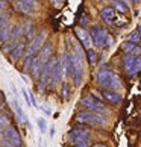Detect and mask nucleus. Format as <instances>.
Returning <instances> with one entry per match:
<instances>
[{"label": "nucleus", "mask_w": 141, "mask_h": 147, "mask_svg": "<svg viewBox=\"0 0 141 147\" xmlns=\"http://www.w3.org/2000/svg\"><path fill=\"white\" fill-rule=\"evenodd\" d=\"M90 144H91V140H79L73 143V147H90Z\"/></svg>", "instance_id": "nucleus-27"}, {"label": "nucleus", "mask_w": 141, "mask_h": 147, "mask_svg": "<svg viewBox=\"0 0 141 147\" xmlns=\"http://www.w3.org/2000/svg\"><path fill=\"white\" fill-rule=\"evenodd\" d=\"M36 124H38V129H40L41 134H46V132H47V121H46L43 117L36 118Z\"/></svg>", "instance_id": "nucleus-23"}, {"label": "nucleus", "mask_w": 141, "mask_h": 147, "mask_svg": "<svg viewBox=\"0 0 141 147\" xmlns=\"http://www.w3.org/2000/svg\"><path fill=\"white\" fill-rule=\"evenodd\" d=\"M86 56H88V61H90V64H96L97 62V53L93 50V47L91 49H86Z\"/></svg>", "instance_id": "nucleus-24"}, {"label": "nucleus", "mask_w": 141, "mask_h": 147, "mask_svg": "<svg viewBox=\"0 0 141 147\" xmlns=\"http://www.w3.org/2000/svg\"><path fill=\"white\" fill-rule=\"evenodd\" d=\"M76 121L79 124H88V126H105L108 123V118L106 115L85 109V111H80L76 115Z\"/></svg>", "instance_id": "nucleus-3"}, {"label": "nucleus", "mask_w": 141, "mask_h": 147, "mask_svg": "<svg viewBox=\"0 0 141 147\" xmlns=\"http://www.w3.org/2000/svg\"><path fill=\"white\" fill-rule=\"evenodd\" d=\"M100 2H105V0H100Z\"/></svg>", "instance_id": "nucleus-42"}, {"label": "nucleus", "mask_w": 141, "mask_h": 147, "mask_svg": "<svg viewBox=\"0 0 141 147\" xmlns=\"http://www.w3.org/2000/svg\"><path fill=\"white\" fill-rule=\"evenodd\" d=\"M137 32H138V35L141 36V23L138 24V28H137Z\"/></svg>", "instance_id": "nucleus-39"}, {"label": "nucleus", "mask_w": 141, "mask_h": 147, "mask_svg": "<svg viewBox=\"0 0 141 147\" xmlns=\"http://www.w3.org/2000/svg\"><path fill=\"white\" fill-rule=\"evenodd\" d=\"M11 30H12V24L11 23H6L2 29H0V44H3V42L9 38Z\"/></svg>", "instance_id": "nucleus-20"}, {"label": "nucleus", "mask_w": 141, "mask_h": 147, "mask_svg": "<svg viewBox=\"0 0 141 147\" xmlns=\"http://www.w3.org/2000/svg\"><path fill=\"white\" fill-rule=\"evenodd\" d=\"M14 8L17 12L23 14V15H34L36 12V9H34L32 6H29V5H26L24 2H21V0H15L14 2Z\"/></svg>", "instance_id": "nucleus-14"}, {"label": "nucleus", "mask_w": 141, "mask_h": 147, "mask_svg": "<svg viewBox=\"0 0 141 147\" xmlns=\"http://www.w3.org/2000/svg\"><path fill=\"white\" fill-rule=\"evenodd\" d=\"M128 41L135 42V44H140V42H141V36L138 35V32H137V30H134V32H131V34H129Z\"/></svg>", "instance_id": "nucleus-25"}, {"label": "nucleus", "mask_w": 141, "mask_h": 147, "mask_svg": "<svg viewBox=\"0 0 141 147\" xmlns=\"http://www.w3.org/2000/svg\"><path fill=\"white\" fill-rule=\"evenodd\" d=\"M80 106L85 108V109H88V111L102 114V115H109L111 114L109 109H108V106L103 102H100L99 99H96V97L91 96V94H86L80 99Z\"/></svg>", "instance_id": "nucleus-5"}, {"label": "nucleus", "mask_w": 141, "mask_h": 147, "mask_svg": "<svg viewBox=\"0 0 141 147\" xmlns=\"http://www.w3.org/2000/svg\"><path fill=\"white\" fill-rule=\"evenodd\" d=\"M24 49H26V44L24 41H18L11 50L8 52V55L11 58V61H18L21 56H24Z\"/></svg>", "instance_id": "nucleus-11"}, {"label": "nucleus", "mask_w": 141, "mask_h": 147, "mask_svg": "<svg viewBox=\"0 0 141 147\" xmlns=\"http://www.w3.org/2000/svg\"><path fill=\"white\" fill-rule=\"evenodd\" d=\"M74 34L78 35L79 41L82 42V44H84L86 49H91V47H93V41H91V36H90V34H88V32H86L84 28H76V29H74Z\"/></svg>", "instance_id": "nucleus-12"}, {"label": "nucleus", "mask_w": 141, "mask_h": 147, "mask_svg": "<svg viewBox=\"0 0 141 147\" xmlns=\"http://www.w3.org/2000/svg\"><path fill=\"white\" fill-rule=\"evenodd\" d=\"M38 53H40L38 56L41 58V61H43V62H46L47 59H50V58H52V53H53V44H52V42H49V44H44Z\"/></svg>", "instance_id": "nucleus-18"}, {"label": "nucleus", "mask_w": 141, "mask_h": 147, "mask_svg": "<svg viewBox=\"0 0 141 147\" xmlns=\"http://www.w3.org/2000/svg\"><path fill=\"white\" fill-rule=\"evenodd\" d=\"M135 58L137 56L131 55V53H126L123 56V67H124V71L128 73V76H134L135 73H138L137 67H135Z\"/></svg>", "instance_id": "nucleus-10"}, {"label": "nucleus", "mask_w": 141, "mask_h": 147, "mask_svg": "<svg viewBox=\"0 0 141 147\" xmlns=\"http://www.w3.org/2000/svg\"><path fill=\"white\" fill-rule=\"evenodd\" d=\"M41 109H43V111H44V112L47 114V115H50V114H52V112H50V109H47V106H43V108H41Z\"/></svg>", "instance_id": "nucleus-35"}, {"label": "nucleus", "mask_w": 141, "mask_h": 147, "mask_svg": "<svg viewBox=\"0 0 141 147\" xmlns=\"http://www.w3.org/2000/svg\"><path fill=\"white\" fill-rule=\"evenodd\" d=\"M90 36H91V41H93V46H96L97 49H105L112 44L109 34L105 30V28H102L99 24H93Z\"/></svg>", "instance_id": "nucleus-4"}, {"label": "nucleus", "mask_w": 141, "mask_h": 147, "mask_svg": "<svg viewBox=\"0 0 141 147\" xmlns=\"http://www.w3.org/2000/svg\"><path fill=\"white\" fill-rule=\"evenodd\" d=\"M121 49H123L124 53H131V55H134V56L141 55V46L135 44V42H131V41H124L121 44Z\"/></svg>", "instance_id": "nucleus-15"}, {"label": "nucleus", "mask_w": 141, "mask_h": 147, "mask_svg": "<svg viewBox=\"0 0 141 147\" xmlns=\"http://www.w3.org/2000/svg\"><path fill=\"white\" fill-rule=\"evenodd\" d=\"M102 96L105 97V100L114 103V105H120L121 103V96L118 91H114V90H103Z\"/></svg>", "instance_id": "nucleus-16"}, {"label": "nucleus", "mask_w": 141, "mask_h": 147, "mask_svg": "<svg viewBox=\"0 0 141 147\" xmlns=\"http://www.w3.org/2000/svg\"><path fill=\"white\" fill-rule=\"evenodd\" d=\"M79 23H80V26H82V28H85V26H88V17H86V15H80Z\"/></svg>", "instance_id": "nucleus-31"}, {"label": "nucleus", "mask_w": 141, "mask_h": 147, "mask_svg": "<svg viewBox=\"0 0 141 147\" xmlns=\"http://www.w3.org/2000/svg\"><path fill=\"white\" fill-rule=\"evenodd\" d=\"M47 36H49V32H47V30H41L38 35H35L34 38H32V40H30V42L28 44V47L24 49V58L35 56L36 53L41 50V47L46 44V41H47Z\"/></svg>", "instance_id": "nucleus-6"}, {"label": "nucleus", "mask_w": 141, "mask_h": 147, "mask_svg": "<svg viewBox=\"0 0 141 147\" xmlns=\"http://www.w3.org/2000/svg\"><path fill=\"white\" fill-rule=\"evenodd\" d=\"M131 2H132V3H138V2H140V0H131Z\"/></svg>", "instance_id": "nucleus-41"}, {"label": "nucleus", "mask_w": 141, "mask_h": 147, "mask_svg": "<svg viewBox=\"0 0 141 147\" xmlns=\"http://www.w3.org/2000/svg\"><path fill=\"white\" fill-rule=\"evenodd\" d=\"M70 94H72L70 86H68L67 82H64V84H62V97H64V100H68V99H70Z\"/></svg>", "instance_id": "nucleus-26"}, {"label": "nucleus", "mask_w": 141, "mask_h": 147, "mask_svg": "<svg viewBox=\"0 0 141 147\" xmlns=\"http://www.w3.org/2000/svg\"><path fill=\"white\" fill-rule=\"evenodd\" d=\"M67 138L70 143H74V141H79V140H91V132L88 127L85 126H74L70 129V132L67 135Z\"/></svg>", "instance_id": "nucleus-8"}, {"label": "nucleus", "mask_w": 141, "mask_h": 147, "mask_svg": "<svg viewBox=\"0 0 141 147\" xmlns=\"http://www.w3.org/2000/svg\"><path fill=\"white\" fill-rule=\"evenodd\" d=\"M14 108H15V112H17L18 121H20V123H26V124H29L28 117H26V114H24V111H23V108L20 106V103L17 102V99H14Z\"/></svg>", "instance_id": "nucleus-19"}, {"label": "nucleus", "mask_w": 141, "mask_h": 147, "mask_svg": "<svg viewBox=\"0 0 141 147\" xmlns=\"http://www.w3.org/2000/svg\"><path fill=\"white\" fill-rule=\"evenodd\" d=\"M11 124V120H9V115L8 114H3L0 112V129H6Z\"/></svg>", "instance_id": "nucleus-22"}, {"label": "nucleus", "mask_w": 141, "mask_h": 147, "mask_svg": "<svg viewBox=\"0 0 141 147\" xmlns=\"http://www.w3.org/2000/svg\"><path fill=\"white\" fill-rule=\"evenodd\" d=\"M32 61H34V56H29V58H26V62H24V73H29V71H30V65H32Z\"/></svg>", "instance_id": "nucleus-28"}, {"label": "nucleus", "mask_w": 141, "mask_h": 147, "mask_svg": "<svg viewBox=\"0 0 141 147\" xmlns=\"http://www.w3.org/2000/svg\"><path fill=\"white\" fill-rule=\"evenodd\" d=\"M97 85L103 90H114V91H120L123 88V82L120 79V76L117 73H114L111 68L108 67H100L99 71L96 74Z\"/></svg>", "instance_id": "nucleus-2"}, {"label": "nucleus", "mask_w": 141, "mask_h": 147, "mask_svg": "<svg viewBox=\"0 0 141 147\" xmlns=\"http://www.w3.org/2000/svg\"><path fill=\"white\" fill-rule=\"evenodd\" d=\"M2 137H3V129H0V140H2Z\"/></svg>", "instance_id": "nucleus-40"}, {"label": "nucleus", "mask_w": 141, "mask_h": 147, "mask_svg": "<svg viewBox=\"0 0 141 147\" xmlns=\"http://www.w3.org/2000/svg\"><path fill=\"white\" fill-rule=\"evenodd\" d=\"M65 73L72 78L74 86H80L84 82V53L76 46L73 50L65 52L62 55Z\"/></svg>", "instance_id": "nucleus-1"}, {"label": "nucleus", "mask_w": 141, "mask_h": 147, "mask_svg": "<svg viewBox=\"0 0 141 147\" xmlns=\"http://www.w3.org/2000/svg\"><path fill=\"white\" fill-rule=\"evenodd\" d=\"M120 2H121V3H124L128 8H129V6H132V2H131V0H120Z\"/></svg>", "instance_id": "nucleus-33"}, {"label": "nucleus", "mask_w": 141, "mask_h": 147, "mask_svg": "<svg viewBox=\"0 0 141 147\" xmlns=\"http://www.w3.org/2000/svg\"><path fill=\"white\" fill-rule=\"evenodd\" d=\"M6 8H8V2L0 0V15H3L5 12H6Z\"/></svg>", "instance_id": "nucleus-30"}, {"label": "nucleus", "mask_w": 141, "mask_h": 147, "mask_svg": "<svg viewBox=\"0 0 141 147\" xmlns=\"http://www.w3.org/2000/svg\"><path fill=\"white\" fill-rule=\"evenodd\" d=\"M100 17L105 23H112L115 20V11H114L112 6H105L100 9Z\"/></svg>", "instance_id": "nucleus-17"}, {"label": "nucleus", "mask_w": 141, "mask_h": 147, "mask_svg": "<svg viewBox=\"0 0 141 147\" xmlns=\"http://www.w3.org/2000/svg\"><path fill=\"white\" fill-rule=\"evenodd\" d=\"M50 2H52V3H55V5H59L61 2H64V0H50Z\"/></svg>", "instance_id": "nucleus-37"}, {"label": "nucleus", "mask_w": 141, "mask_h": 147, "mask_svg": "<svg viewBox=\"0 0 141 147\" xmlns=\"http://www.w3.org/2000/svg\"><path fill=\"white\" fill-rule=\"evenodd\" d=\"M3 140H6L8 143L12 147H23V140H21V135L14 126H9L6 129H3Z\"/></svg>", "instance_id": "nucleus-7"}, {"label": "nucleus", "mask_w": 141, "mask_h": 147, "mask_svg": "<svg viewBox=\"0 0 141 147\" xmlns=\"http://www.w3.org/2000/svg\"><path fill=\"white\" fill-rule=\"evenodd\" d=\"M112 8H114V11H117V12H120V14L128 12V6L124 3H121L120 0H112Z\"/></svg>", "instance_id": "nucleus-21"}, {"label": "nucleus", "mask_w": 141, "mask_h": 147, "mask_svg": "<svg viewBox=\"0 0 141 147\" xmlns=\"http://www.w3.org/2000/svg\"><path fill=\"white\" fill-rule=\"evenodd\" d=\"M6 23H9V15H8L6 12H5L3 15H0V29H2Z\"/></svg>", "instance_id": "nucleus-29"}, {"label": "nucleus", "mask_w": 141, "mask_h": 147, "mask_svg": "<svg viewBox=\"0 0 141 147\" xmlns=\"http://www.w3.org/2000/svg\"><path fill=\"white\" fill-rule=\"evenodd\" d=\"M65 74V67H64V59L56 58L53 59L52 65V84H61Z\"/></svg>", "instance_id": "nucleus-9"}, {"label": "nucleus", "mask_w": 141, "mask_h": 147, "mask_svg": "<svg viewBox=\"0 0 141 147\" xmlns=\"http://www.w3.org/2000/svg\"><path fill=\"white\" fill-rule=\"evenodd\" d=\"M3 106V96H2V92H0V108Z\"/></svg>", "instance_id": "nucleus-38"}, {"label": "nucleus", "mask_w": 141, "mask_h": 147, "mask_svg": "<svg viewBox=\"0 0 141 147\" xmlns=\"http://www.w3.org/2000/svg\"><path fill=\"white\" fill-rule=\"evenodd\" d=\"M91 147H108V146H106V144H103V143H97V144L91 146Z\"/></svg>", "instance_id": "nucleus-36"}, {"label": "nucleus", "mask_w": 141, "mask_h": 147, "mask_svg": "<svg viewBox=\"0 0 141 147\" xmlns=\"http://www.w3.org/2000/svg\"><path fill=\"white\" fill-rule=\"evenodd\" d=\"M49 135H50V138H53V137H55V127H50V130H49Z\"/></svg>", "instance_id": "nucleus-34"}, {"label": "nucleus", "mask_w": 141, "mask_h": 147, "mask_svg": "<svg viewBox=\"0 0 141 147\" xmlns=\"http://www.w3.org/2000/svg\"><path fill=\"white\" fill-rule=\"evenodd\" d=\"M43 65H44V62L41 61V58L40 56H34V61H32V65H30V76L34 79H38L40 78V74H41V70H43Z\"/></svg>", "instance_id": "nucleus-13"}, {"label": "nucleus", "mask_w": 141, "mask_h": 147, "mask_svg": "<svg viewBox=\"0 0 141 147\" xmlns=\"http://www.w3.org/2000/svg\"><path fill=\"white\" fill-rule=\"evenodd\" d=\"M135 67H137V71H141V55L135 58Z\"/></svg>", "instance_id": "nucleus-32"}]
</instances>
